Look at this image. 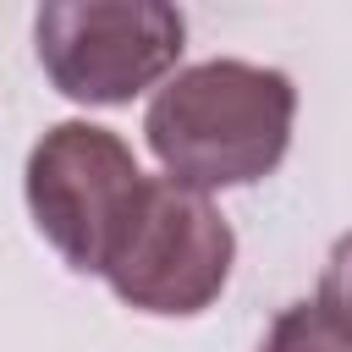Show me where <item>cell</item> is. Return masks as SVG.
<instances>
[{
  "label": "cell",
  "instance_id": "6da1fadb",
  "mask_svg": "<svg viewBox=\"0 0 352 352\" xmlns=\"http://www.w3.org/2000/svg\"><path fill=\"white\" fill-rule=\"evenodd\" d=\"M292 121H297V88L286 72L220 55L176 72L154 94L143 138L170 182L214 192L270 176L286 160Z\"/></svg>",
  "mask_w": 352,
  "mask_h": 352
},
{
  "label": "cell",
  "instance_id": "7a4b0ae2",
  "mask_svg": "<svg viewBox=\"0 0 352 352\" xmlns=\"http://www.w3.org/2000/svg\"><path fill=\"white\" fill-rule=\"evenodd\" d=\"M22 182L33 226L55 242V253L77 275H104L148 176L110 126L60 121L33 143Z\"/></svg>",
  "mask_w": 352,
  "mask_h": 352
},
{
  "label": "cell",
  "instance_id": "3957f363",
  "mask_svg": "<svg viewBox=\"0 0 352 352\" xmlns=\"http://www.w3.org/2000/svg\"><path fill=\"white\" fill-rule=\"evenodd\" d=\"M236 258V236L209 192H192L170 176H148L143 198L104 264L110 292L138 314H204Z\"/></svg>",
  "mask_w": 352,
  "mask_h": 352
},
{
  "label": "cell",
  "instance_id": "277c9868",
  "mask_svg": "<svg viewBox=\"0 0 352 352\" xmlns=\"http://www.w3.org/2000/svg\"><path fill=\"white\" fill-rule=\"evenodd\" d=\"M50 82L77 104H126L187 50V16L165 0H50L33 16Z\"/></svg>",
  "mask_w": 352,
  "mask_h": 352
},
{
  "label": "cell",
  "instance_id": "5b68a950",
  "mask_svg": "<svg viewBox=\"0 0 352 352\" xmlns=\"http://www.w3.org/2000/svg\"><path fill=\"white\" fill-rule=\"evenodd\" d=\"M258 352H352V324L336 319L319 297L314 302H292L275 314L270 336Z\"/></svg>",
  "mask_w": 352,
  "mask_h": 352
},
{
  "label": "cell",
  "instance_id": "8992f818",
  "mask_svg": "<svg viewBox=\"0 0 352 352\" xmlns=\"http://www.w3.org/2000/svg\"><path fill=\"white\" fill-rule=\"evenodd\" d=\"M319 302L336 314V319H346L352 324V231L330 248V258H324V275H319Z\"/></svg>",
  "mask_w": 352,
  "mask_h": 352
}]
</instances>
